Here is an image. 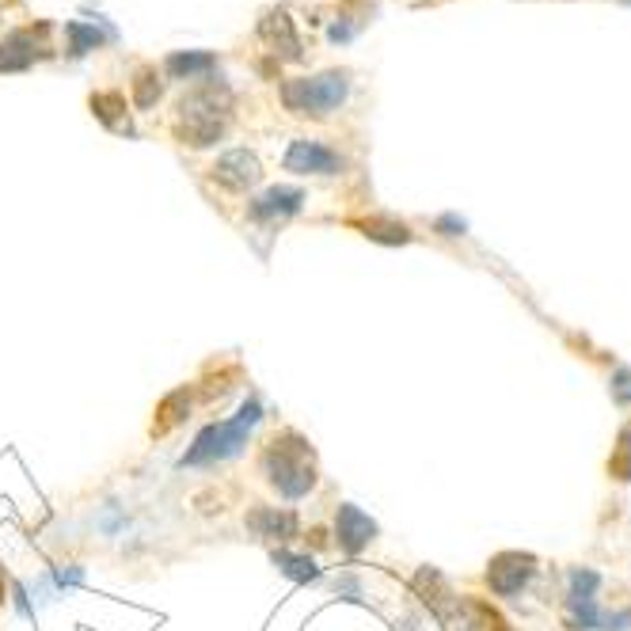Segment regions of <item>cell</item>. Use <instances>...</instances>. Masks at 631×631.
Returning <instances> with one entry per match:
<instances>
[{
    "label": "cell",
    "instance_id": "cell-14",
    "mask_svg": "<svg viewBox=\"0 0 631 631\" xmlns=\"http://www.w3.org/2000/svg\"><path fill=\"white\" fill-rule=\"evenodd\" d=\"M118 111H126V99L118 96V92H99V96H92V115H96L103 126L118 130V134H122V130L130 134V122H122Z\"/></svg>",
    "mask_w": 631,
    "mask_h": 631
},
{
    "label": "cell",
    "instance_id": "cell-3",
    "mask_svg": "<svg viewBox=\"0 0 631 631\" xmlns=\"http://www.w3.org/2000/svg\"><path fill=\"white\" fill-rule=\"evenodd\" d=\"M350 96V73L346 69H324L316 77H297L282 84V103L297 118H327L335 115Z\"/></svg>",
    "mask_w": 631,
    "mask_h": 631
},
{
    "label": "cell",
    "instance_id": "cell-13",
    "mask_svg": "<svg viewBox=\"0 0 631 631\" xmlns=\"http://www.w3.org/2000/svg\"><path fill=\"white\" fill-rule=\"evenodd\" d=\"M217 69V58L206 50H175L164 61V73L175 80H206Z\"/></svg>",
    "mask_w": 631,
    "mask_h": 631
},
{
    "label": "cell",
    "instance_id": "cell-6",
    "mask_svg": "<svg viewBox=\"0 0 631 631\" xmlns=\"http://www.w3.org/2000/svg\"><path fill=\"white\" fill-rule=\"evenodd\" d=\"M536 574V559L533 555H521V552H502L491 559L487 567V586L498 593V597H514L529 586V578Z\"/></svg>",
    "mask_w": 631,
    "mask_h": 631
},
{
    "label": "cell",
    "instance_id": "cell-10",
    "mask_svg": "<svg viewBox=\"0 0 631 631\" xmlns=\"http://www.w3.org/2000/svg\"><path fill=\"white\" fill-rule=\"evenodd\" d=\"M335 533H339V548L354 555V552H362L365 544L377 536V525H373V517H365L358 506H339Z\"/></svg>",
    "mask_w": 631,
    "mask_h": 631
},
{
    "label": "cell",
    "instance_id": "cell-8",
    "mask_svg": "<svg viewBox=\"0 0 631 631\" xmlns=\"http://www.w3.org/2000/svg\"><path fill=\"white\" fill-rule=\"evenodd\" d=\"M259 39L267 42L282 61L305 58L301 35H297V27H293V20H289V12H282V8H278V12H267V16L259 20Z\"/></svg>",
    "mask_w": 631,
    "mask_h": 631
},
{
    "label": "cell",
    "instance_id": "cell-18",
    "mask_svg": "<svg viewBox=\"0 0 631 631\" xmlns=\"http://www.w3.org/2000/svg\"><path fill=\"white\" fill-rule=\"evenodd\" d=\"M156 99H160V80H156L153 69H141L134 80V103L145 111V107H153Z\"/></svg>",
    "mask_w": 631,
    "mask_h": 631
},
{
    "label": "cell",
    "instance_id": "cell-4",
    "mask_svg": "<svg viewBox=\"0 0 631 631\" xmlns=\"http://www.w3.org/2000/svg\"><path fill=\"white\" fill-rule=\"evenodd\" d=\"M263 419V407H259V400H248L244 407H240V415L229 422H213V426H206L198 438H194V445L183 453V468H202V464H221V460L236 457L240 449H244V441H248V430L255 426V422Z\"/></svg>",
    "mask_w": 631,
    "mask_h": 631
},
{
    "label": "cell",
    "instance_id": "cell-19",
    "mask_svg": "<svg viewBox=\"0 0 631 631\" xmlns=\"http://www.w3.org/2000/svg\"><path fill=\"white\" fill-rule=\"evenodd\" d=\"M601 578L593 571H571V597H593Z\"/></svg>",
    "mask_w": 631,
    "mask_h": 631
},
{
    "label": "cell",
    "instance_id": "cell-12",
    "mask_svg": "<svg viewBox=\"0 0 631 631\" xmlns=\"http://www.w3.org/2000/svg\"><path fill=\"white\" fill-rule=\"evenodd\" d=\"M248 529L267 540H293L297 536V514L278 510V506H255L248 514Z\"/></svg>",
    "mask_w": 631,
    "mask_h": 631
},
{
    "label": "cell",
    "instance_id": "cell-1",
    "mask_svg": "<svg viewBox=\"0 0 631 631\" xmlns=\"http://www.w3.org/2000/svg\"><path fill=\"white\" fill-rule=\"evenodd\" d=\"M229 115H232L229 88L213 80L206 88H194V92H187V96L179 99V107H175V134L191 149H210L229 130Z\"/></svg>",
    "mask_w": 631,
    "mask_h": 631
},
{
    "label": "cell",
    "instance_id": "cell-9",
    "mask_svg": "<svg viewBox=\"0 0 631 631\" xmlns=\"http://www.w3.org/2000/svg\"><path fill=\"white\" fill-rule=\"evenodd\" d=\"M301 206H305V191H297V187H270V191H263L248 206V217L251 221H282V217L301 213Z\"/></svg>",
    "mask_w": 631,
    "mask_h": 631
},
{
    "label": "cell",
    "instance_id": "cell-2",
    "mask_svg": "<svg viewBox=\"0 0 631 631\" xmlns=\"http://www.w3.org/2000/svg\"><path fill=\"white\" fill-rule=\"evenodd\" d=\"M263 476L270 479V487H278V495L286 498H305L316 487V464L308 445L297 434H282V438H270V445L263 449L259 460Z\"/></svg>",
    "mask_w": 631,
    "mask_h": 631
},
{
    "label": "cell",
    "instance_id": "cell-17",
    "mask_svg": "<svg viewBox=\"0 0 631 631\" xmlns=\"http://www.w3.org/2000/svg\"><path fill=\"white\" fill-rule=\"evenodd\" d=\"M65 35H69V50L73 54H88V50H96L103 42V35L96 27H88V23H65Z\"/></svg>",
    "mask_w": 631,
    "mask_h": 631
},
{
    "label": "cell",
    "instance_id": "cell-7",
    "mask_svg": "<svg viewBox=\"0 0 631 631\" xmlns=\"http://www.w3.org/2000/svg\"><path fill=\"white\" fill-rule=\"evenodd\" d=\"M210 175L217 187L240 194L263 179V164H259V156L251 153V149H232V153H225L217 164H213Z\"/></svg>",
    "mask_w": 631,
    "mask_h": 631
},
{
    "label": "cell",
    "instance_id": "cell-21",
    "mask_svg": "<svg viewBox=\"0 0 631 631\" xmlns=\"http://www.w3.org/2000/svg\"><path fill=\"white\" fill-rule=\"evenodd\" d=\"M612 396L620 403H631V369H616V377H612Z\"/></svg>",
    "mask_w": 631,
    "mask_h": 631
},
{
    "label": "cell",
    "instance_id": "cell-5",
    "mask_svg": "<svg viewBox=\"0 0 631 631\" xmlns=\"http://www.w3.org/2000/svg\"><path fill=\"white\" fill-rule=\"evenodd\" d=\"M282 164L293 175H339L346 168V160L335 149H327L324 141H308V137L289 141Z\"/></svg>",
    "mask_w": 631,
    "mask_h": 631
},
{
    "label": "cell",
    "instance_id": "cell-11",
    "mask_svg": "<svg viewBox=\"0 0 631 631\" xmlns=\"http://www.w3.org/2000/svg\"><path fill=\"white\" fill-rule=\"evenodd\" d=\"M35 58H42V50H35V27H23V31H12L8 39L0 42V69L4 73H20V69H31Z\"/></svg>",
    "mask_w": 631,
    "mask_h": 631
},
{
    "label": "cell",
    "instance_id": "cell-20",
    "mask_svg": "<svg viewBox=\"0 0 631 631\" xmlns=\"http://www.w3.org/2000/svg\"><path fill=\"white\" fill-rule=\"evenodd\" d=\"M434 229H438L441 236H464V229H468V225H464V217H457V213H445V217H438V221H434Z\"/></svg>",
    "mask_w": 631,
    "mask_h": 631
},
{
    "label": "cell",
    "instance_id": "cell-16",
    "mask_svg": "<svg viewBox=\"0 0 631 631\" xmlns=\"http://www.w3.org/2000/svg\"><path fill=\"white\" fill-rule=\"evenodd\" d=\"M365 236H369V240H381V244H407V240H411V229L400 225V221H381V217H373V221H365Z\"/></svg>",
    "mask_w": 631,
    "mask_h": 631
},
{
    "label": "cell",
    "instance_id": "cell-15",
    "mask_svg": "<svg viewBox=\"0 0 631 631\" xmlns=\"http://www.w3.org/2000/svg\"><path fill=\"white\" fill-rule=\"evenodd\" d=\"M274 567L289 578H297V582H312V578H320V567L308 559V555H289V552H274Z\"/></svg>",
    "mask_w": 631,
    "mask_h": 631
}]
</instances>
